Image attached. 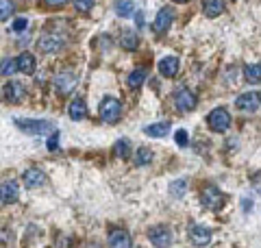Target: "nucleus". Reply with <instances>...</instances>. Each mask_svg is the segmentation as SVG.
Segmentation results:
<instances>
[{
	"label": "nucleus",
	"mask_w": 261,
	"mask_h": 248,
	"mask_svg": "<svg viewBox=\"0 0 261 248\" xmlns=\"http://www.w3.org/2000/svg\"><path fill=\"white\" fill-rule=\"evenodd\" d=\"M76 83H79V74L74 70H59L53 79V85L57 89V94H61V96H68V94L74 92Z\"/></svg>",
	"instance_id": "f257e3e1"
},
{
	"label": "nucleus",
	"mask_w": 261,
	"mask_h": 248,
	"mask_svg": "<svg viewBox=\"0 0 261 248\" xmlns=\"http://www.w3.org/2000/svg\"><path fill=\"white\" fill-rule=\"evenodd\" d=\"M65 35L61 31H55V29H48L42 33V37H39V51L44 53H59L61 48L65 46Z\"/></svg>",
	"instance_id": "f03ea898"
},
{
	"label": "nucleus",
	"mask_w": 261,
	"mask_h": 248,
	"mask_svg": "<svg viewBox=\"0 0 261 248\" xmlns=\"http://www.w3.org/2000/svg\"><path fill=\"white\" fill-rule=\"evenodd\" d=\"M18 129L24 131V133H31V135H46V133H53L57 131L50 122L46 120H15Z\"/></svg>",
	"instance_id": "7ed1b4c3"
},
{
	"label": "nucleus",
	"mask_w": 261,
	"mask_h": 248,
	"mask_svg": "<svg viewBox=\"0 0 261 248\" xmlns=\"http://www.w3.org/2000/svg\"><path fill=\"white\" fill-rule=\"evenodd\" d=\"M122 118V105L116 98H105L100 105V120L107 124H116Z\"/></svg>",
	"instance_id": "20e7f679"
},
{
	"label": "nucleus",
	"mask_w": 261,
	"mask_h": 248,
	"mask_svg": "<svg viewBox=\"0 0 261 248\" xmlns=\"http://www.w3.org/2000/svg\"><path fill=\"white\" fill-rule=\"evenodd\" d=\"M207 124L211 131H218V133H224L231 127V113L226 109H214L207 115Z\"/></svg>",
	"instance_id": "39448f33"
},
{
	"label": "nucleus",
	"mask_w": 261,
	"mask_h": 248,
	"mask_svg": "<svg viewBox=\"0 0 261 248\" xmlns=\"http://www.w3.org/2000/svg\"><path fill=\"white\" fill-rule=\"evenodd\" d=\"M200 203H202V207H207L209 211H218L220 207H222V203H224V196H222V192H220L218 187L209 185V187L202 189Z\"/></svg>",
	"instance_id": "423d86ee"
},
{
	"label": "nucleus",
	"mask_w": 261,
	"mask_h": 248,
	"mask_svg": "<svg viewBox=\"0 0 261 248\" xmlns=\"http://www.w3.org/2000/svg\"><path fill=\"white\" fill-rule=\"evenodd\" d=\"M174 107H176V111H181V113L192 111L196 107V96L190 92V89L178 87L174 92Z\"/></svg>",
	"instance_id": "0eeeda50"
},
{
	"label": "nucleus",
	"mask_w": 261,
	"mask_h": 248,
	"mask_svg": "<svg viewBox=\"0 0 261 248\" xmlns=\"http://www.w3.org/2000/svg\"><path fill=\"white\" fill-rule=\"evenodd\" d=\"M148 239L157 248H168L172 244V231L166 229V227H154L148 231Z\"/></svg>",
	"instance_id": "6e6552de"
},
{
	"label": "nucleus",
	"mask_w": 261,
	"mask_h": 248,
	"mask_svg": "<svg viewBox=\"0 0 261 248\" xmlns=\"http://www.w3.org/2000/svg\"><path fill=\"white\" fill-rule=\"evenodd\" d=\"M172 20H174L172 9H161V11L157 13V18H154V22H152V31L157 33V35H163V33L170 29Z\"/></svg>",
	"instance_id": "1a4fd4ad"
},
{
	"label": "nucleus",
	"mask_w": 261,
	"mask_h": 248,
	"mask_svg": "<svg viewBox=\"0 0 261 248\" xmlns=\"http://www.w3.org/2000/svg\"><path fill=\"white\" fill-rule=\"evenodd\" d=\"M18 194H20V187L18 183L11 179V181H5L3 185H0V203H5V205H11L18 201Z\"/></svg>",
	"instance_id": "9d476101"
},
{
	"label": "nucleus",
	"mask_w": 261,
	"mask_h": 248,
	"mask_svg": "<svg viewBox=\"0 0 261 248\" xmlns=\"http://www.w3.org/2000/svg\"><path fill=\"white\" fill-rule=\"evenodd\" d=\"M22 181H24V185H27L29 189H35V187H42L46 183V175L39 168H29L22 175Z\"/></svg>",
	"instance_id": "9b49d317"
},
{
	"label": "nucleus",
	"mask_w": 261,
	"mask_h": 248,
	"mask_svg": "<svg viewBox=\"0 0 261 248\" xmlns=\"http://www.w3.org/2000/svg\"><path fill=\"white\" fill-rule=\"evenodd\" d=\"M190 239L194 246H207L211 242V231L200 227V225H192L190 227Z\"/></svg>",
	"instance_id": "f8f14e48"
},
{
	"label": "nucleus",
	"mask_w": 261,
	"mask_h": 248,
	"mask_svg": "<svg viewBox=\"0 0 261 248\" xmlns=\"http://www.w3.org/2000/svg\"><path fill=\"white\" fill-rule=\"evenodd\" d=\"M235 107L242 111H257L259 109V94L257 92H246L242 94L238 101H235Z\"/></svg>",
	"instance_id": "ddd939ff"
},
{
	"label": "nucleus",
	"mask_w": 261,
	"mask_h": 248,
	"mask_svg": "<svg viewBox=\"0 0 261 248\" xmlns=\"http://www.w3.org/2000/svg\"><path fill=\"white\" fill-rule=\"evenodd\" d=\"M109 248H130V235L124 229H116L109 233Z\"/></svg>",
	"instance_id": "4468645a"
},
{
	"label": "nucleus",
	"mask_w": 261,
	"mask_h": 248,
	"mask_svg": "<svg viewBox=\"0 0 261 248\" xmlns=\"http://www.w3.org/2000/svg\"><path fill=\"white\" fill-rule=\"evenodd\" d=\"M5 98L9 103H20L24 98V85L20 81H9L5 85Z\"/></svg>",
	"instance_id": "2eb2a0df"
},
{
	"label": "nucleus",
	"mask_w": 261,
	"mask_h": 248,
	"mask_svg": "<svg viewBox=\"0 0 261 248\" xmlns=\"http://www.w3.org/2000/svg\"><path fill=\"white\" fill-rule=\"evenodd\" d=\"M68 113H70V118L72 120H85L87 118V105H85V101L83 98H74V101L70 103V107H68Z\"/></svg>",
	"instance_id": "dca6fc26"
},
{
	"label": "nucleus",
	"mask_w": 261,
	"mask_h": 248,
	"mask_svg": "<svg viewBox=\"0 0 261 248\" xmlns=\"http://www.w3.org/2000/svg\"><path fill=\"white\" fill-rule=\"evenodd\" d=\"M159 72L163 74V77H168V79H172L178 74V59L176 57H166V59H161L159 61Z\"/></svg>",
	"instance_id": "f3484780"
},
{
	"label": "nucleus",
	"mask_w": 261,
	"mask_h": 248,
	"mask_svg": "<svg viewBox=\"0 0 261 248\" xmlns=\"http://www.w3.org/2000/svg\"><path fill=\"white\" fill-rule=\"evenodd\" d=\"M202 11L207 18H218L224 13V0H202Z\"/></svg>",
	"instance_id": "a211bd4d"
},
{
	"label": "nucleus",
	"mask_w": 261,
	"mask_h": 248,
	"mask_svg": "<svg viewBox=\"0 0 261 248\" xmlns=\"http://www.w3.org/2000/svg\"><path fill=\"white\" fill-rule=\"evenodd\" d=\"M15 63H18V72H24V74L35 72V57L31 53H22L18 59H15Z\"/></svg>",
	"instance_id": "6ab92c4d"
},
{
	"label": "nucleus",
	"mask_w": 261,
	"mask_h": 248,
	"mask_svg": "<svg viewBox=\"0 0 261 248\" xmlns=\"http://www.w3.org/2000/svg\"><path fill=\"white\" fill-rule=\"evenodd\" d=\"M168 131H170V122H157V124L144 127V133L148 137H166Z\"/></svg>",
	"instance_id": "aec40b11"
},
{
	"label": "nucleus",
	"mask_w": 261,
	"mask_h": 248,
	"mask_svg": "<svg viewBox=\"0 0 261 248\" xmlns=\"http://www.w3.org/2000/svg\"><path fill=\"white\" fill-rule=\"evenodd\" d=\"M120 44H122L124 51H135V48L140 46V37H137L135 31H124L122 37H120Z\"/></svg>",
	"instance_id": "412c9836"
},
{
	"label": "nucleus",
	"mask_w": 261,
	"mask_h": 248,
	"mask_svg": "<svg viewBox=\"0 0 261 248\" xmlns=\"http://www.w3.org/2000/svg\"><path fill=\"white\" fill-rule=\"evenodd\" d=\"M113 155L120 157V159H128L130 157V142L128 139H118V142L113 144Z\"/></svg>",
	"instance_id": "4be33fe9"
},
{
	"label": "nucleus",
	"mask_w": 261,
	"mask_h": 248,
	"mask_svg": "<svg viewBox=\"0 0 261 248\" xmlns=\"http://www.w3.org/2000/svg\"><path fill=\"white\" fill-rule=\"evenodd\" d=\"M146 79V68H137L128 74V87L130 89H137V87H142V83Z\"/></svg>",
	"instance_id": "5701e85b"
},
{
	"label": "nucleus",
	"mask_w": 261,
	"mask_h": 248,
	"mask_svg": "<svg viewBox=\"0 0 261 248\" xmlns=\"http://www.w3.org/2000/svg\"><path fill=\"white\" fill-rule=\"evenodd\" d=\"M133 11H135V5L130 3V0H118L116 3V13L120 18H128Z\"/></svg>",
	"instance_id": "b1692460"
},
{
	"label": "nucleus",
	"mask_w": 261,
	"mask_h": 248,
	"mask_svg": "<svg viewBox=\"0 0 261 248\" xmlns=\"http://www.w3.org/2000/svg\"><path fill=\"white\" fill-rule=\"evenodd\" d=\"M259 63H252V65H246V68H244V77H246V81L248 83H259V79H261V74H259Z\"/></svg>",
	"instance_id": "393cba45"
},
{
	"label": "nucleus",
	"mask_w": 261,
	"mask_h": 248,
	"mask_svg": "<svg viewBox=\"0 0 261 248\" xmlns=\"http://www.w3.org/2000/svg\"><path fill=\"white\" fill-rule=\"evenodd\" d=\"M15 11V5L13 0H0V22L3 20H9Z\"/></svg>",
	"instance_id": "a878e982"
},
{
	"label": "nucleus",
	"mask_w": 261,
	"mask_h": 248,
	"mask_svg": "<svg viewBox=\"0 0 261 248\" xmlns=\"http://www.w3.org/2000/svg\"><path fill=\"white\" fill-rule=\"evenodd\" d=\"M18 72V63H15V59H3V63H0V74L3 77H11V74Z\"/></svg>",
	"instance_id": "bb28decb"
},
{
	"label": "nucleus",
	"mask_w": 261,
	"mask_h": 248,
	"mask_svg": "<svg viewBox=\"0 0 261 248\" xmlns=\"http://www.w3.org/2000/svg\"><path fill=\"white\" fill-rule=\"evenodd\" d=\"M152 161V151H148V148H140V151L135 153V163L137 165H146V163H150Z\"/></svg>",
	"instance_id": "cd10ccee"
},
{
	"label": "nucleus",
	"mask_w": 261,
	"mask_h": 248,
	"mask_svg": "<svg viewBox=\"0 0 261 248\" xmlns=\"http://www.w3.org/2000/svg\"><path fill=\"white\" fill-rule=\"evenodd\" d=\"M185 189H187V183L185 181H174L172 185H170V194L176 196V198H181L185 194Z\"/></svg>",
	"instance_id": "c85d7f7f"
},
{
	"label": "nucleus",
	"mask_w": 261,
	"mask_h": 248,
	"mask_svg": "<svg viewBox=\"0 0 261 248\" xmlns=\"http://www.w3.org/2000/svg\"><path fill=\"white\" fill-rule=\"evenodd\" d=\"M94 3H96V0H74V7H76V11L87 13V11H92Z\"/></svg>",
	"instance_id": "c756f323"
},
{
	"label": "nucleus",
	"mask_w": 261,
	"mask_h": 248,
	"mask_svg": "<svg viewBox=\"0 0 261 248\" xmlns=\"http://www.w3.org/2000/svg\"><path fill=\"white\" fill-rule=\"evenodd\" d=\"M13 33H22V31H27L29 29V20L27 18H18V20H15L13 22Z\"/></svg>",
	"instance_id": "7c9ffc66"
},
{
	"label": "nucleus",
	"mask_w": 261,
	"mask_h": 248,
	"mask_svg": "<svg viewBox=\"0 0 261 248\" xmlns=\"http://www.w3.org/2000/svg\"><path fill=\"white\" fill-rule=\"evenodd\" d=\"M174 139H176V144L178 146H187L190 144V135H187V131H176V135H174Z\"/></svg>",
	"instance_id": "2f4dec72"
},
{
	"label": "nucleus",
	"mask_w": 261,
	"mask_h": 248,
	"mask_svg": "<svg viewBox=\"0 0 261 248\" xmlns=\"http://www.w3.org/2000/svg\"><path fill=\"white\" fill-rule=\"evenodd\" d=\"M57 144H59V131H53L48 137V151H57Z\"/></svg>",
	"instance_id": "473e14b6"
},
{
	"label": "nucleus",
	"mask_w": 261,
	"mask_h": 248,
	"mask_svg": "<svg viewBox=\"0 0 261 248\" xmlns=\"http://www.w3.org/2000/svg\"><path fill=\"white\" fill-rule=\"evenodd\" d=\"M44 3H46L48 7H61V5L68 3V0H44Z\"/></svg>",
	"instance_id": "72a5a7b5"
},
{
	"label": "nucleus",
	"mask_w": 261,
	"mask_h": 248,
	"mask_svg": "<svg viewBox=\"0 0 261 248\" xmlns=\"http://www.w3.org/2000/svg\"><path fill=\"white\" fill-rule=\"evenodd\" d=\"M137 24H140V27L144 24V15H142V13H137Z\"/></svg>",
	"instance_id": "f704fd0d"
},
{
	"label": "nucleus",
	"mask_w": 261,
	"mask_h": 248,
	"mask_svg": "<svg viewBox=\"0 0 261 248\" xmlns=\"http://www.w3.org/2000/svg\"><path fill=\"white\" fill-rule=\"evenodd\" d=\"M174 3H187V0H174Z\"/></svg>",
	"instance_id": "c9c22d12"
}]
</instances>
